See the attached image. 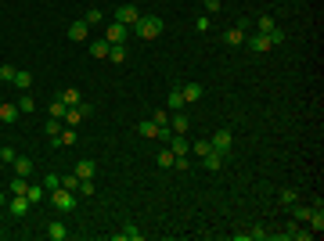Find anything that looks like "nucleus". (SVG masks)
<instances>
[{
  "instance_id": "obj_1",
  "label": "nucleus",
  "mask_w": 324,
  "mask_h": 241,
  "mask_svg": "<svg viewBox=\"0 0 324 241\" xmlns=\"http://www.w3.org/2000/svg\"><path fill=\"white\" fill-rule=\"evenodd\" d=\"M130 32H137L141 40H158V36H162V18H155V15H141V18L130 25Z\"/></svg>"
},
{
  "instance_id": "obj_2",
  "label": "nucleus",
  "mask_w": 324,
  "mask_h": 241,
  "mask_svg": "<svg viewBox=\"0 0 324 241\" xmlns=\"http://www.w3.org/2000/svg\"><path fill=\"white\" fill-rule=\"evenodd\" d=\"M51 205H54L58 213H72V209H76V191L54 187V191H51Z\"/></svg>"
},
{
  "instance_id": "obj_3",
  "label": "nucleus",
  "mask_w": 324,
  "mask_h": 241,
  "mask_svg": "<svg viewBox=\"0 0 324 241\" xmlns=\"http://www.w3.org/2000/svg\"><path fill=\"white\" fill-rule=\"evenodd\" d=\"M29 209H33L29 194H11V198H8V213H11L15 220H25V216H29Z\"/></svg>"
},
{
  "instance_id": "obj_4",
  "label": "nucleus",
  "mask_w": 324,
  "mask_h": 241,
  "mask_svg": "<svg viewBox=\"0 0 324 241\" xmlns=\"http://www.w3.org/2000/svg\"><path fill=\"white\" fill-rule=\"evenodd\" d=\"M94 108H90V101H79V105H72L69 112H65V119H61V123H69V126H79V123H83V119L90 115Z\"/></svg>"
},
{
  "instance_id": "obj_5",
  "label": "nucleus",
  "mask_w": 324,
  "mask_h": 241,
  "mask_svg": "<svg viewBox=\"0 0 324 241\" xmlns=\"http://www.w3.org/2000/svg\"><path fill=\"white\" fill-rule=\"evenodd\" d=\"M126 36H130V25H123V22H108L105 25V40H108V44H126Z\"/></svg>"
},
{
  "instance_id": "obj_6",
  "label": "nucleus",
  "mask_w": 324,
  "mask_h": 241,
  "mask_svg": "<svg viewBox=\"0 0 324 241\" xmlns=\"http://www.w3.org/2000/svg\"><path fill=\"white\" fill-rule=\"evenodd\" d=\"M245 29H249V22H238L234 29H223V44L227 47H241V44H245V36H249Z\"/></svg>"
},
{
  "instance_id": "obj_7",
  "label": "nucleus",
  "mask_w": 324,
  "mask_h": 241,
  "mask_svg": "<svg viewBox=\"0 0 324 241\" xmlns=\"http://www.w3.org/2000/svg\"><path fill=\"white\" fill-rule=\"evenodd\" d=\"M245 47H249L252 54H267V51H270V36H267V32H252V36H245Z\"/></svg>"
},
{
  "instance_id": "obj_8",
  "label": "nucleus",
  "mask_w": 324,
  "mask_h": 241,
  "mask_svg": "<svg viewBox=\"0 0 324 241\" xmlns=\"http://www.w3.org/2000/svg\"><path fill=\"white\" fill-rule=\"evenodd\" d=\"M209 144H213V151H220V155L227 158V155H231V130H227V126H223V130H216Z\"/></svg>"
},
{
  "instance_id": "obj_9",
  "label": "nucleus",
  "mask_w": 324,
  "mask_h": 241,
  "mask_svg": "<svg viewBox=\"0 0 324 241\" xmlns=\"http://www.w3.org/2000/svg\"><path fill=\"white\" fill-rule=\"evenodd\" d=\"M137 18H141L137 4H123V8H115V22H123V25H134Z\"/></svg>"
},
{
  "instance_id": "obj_10",
  "label": "nucleus",
  "mask_w": 324,
  "mask_h": 241,
  "mask_svg": "<svg viewBox=\"0 0 324 241\" xmlns=\"http://www.w3.org/2000/svg\"><path fill=\"white\" fill-rule=\"evenodd\" d=\"M65 32H69V40H72V44H83V40H87V32H90V25H87L83 18H76Z\"/></svg>"
},
{
  "instance_id": "obj_11",
  "label": "nucleus",
  "mask_w": 324,
  "mask_h": 241,
  "mask_svg": "<svg viewBox=\"0 0 324 241\" xmlns=\"http://www.w3.org/2000/svg\"><path fill=\"white\" fill-rule=\"evenodd\" d=\"M170 151H173L177 158H180V155H191V141H187L184 133H173V137H170Z\"/></svg>"
},
{
  "instance_id": "obj_12",
  "label": "nucleus",
  "mask_w": 324,
  "mask_h": 241,
  "mask_svg": "<svg viewBox=\"0 0 324 241\" xmlns=\"http://www.w3.org/2000/svg\"><path fill=\"white\" fill-rule=\"evenodd\" d=\"M223 162H227V158H223L220 151H209V155H202V166H206L209 173H220V169H223Z\"/></svg>"
},
{
  "instance_id": "obj_13",
  "label": "nucleus",
  "mask_w": 324,
  "mask_h": 241,
  "mask_svg": "<svg viewBox=\"0 0 324 241\" xmlns=\"http://www.w3.org/2000/svg\"><path fill=\"white\" fill-rule=\"evenodd\" d=\"M94 173H98V166L90 162V158H83V162H76V177H79V180H94Z\"/></svg>"
},
{
  "instance_id": "obj_14",
  "label": "nucleus",
  "mask_w": 324,
  "mask_h": 241,
  "mask_svg": "<svg viewBox=\"0 0 324 241\" xmlns=\"http://www.w3.org/2000/svg\"><path fill=\"white\" fill-rule=\"evenodd\" d=\"M22 112H18V105H8V101H0V123H15Z\"/></svg>"
},
{
  "instance_id": "obj_15",
  "label": "nucleus",
  "mask_w": 324,
  "mask_h": 241,
  "mask_svg": "<svg viewBox=\"0 0 324 241\" xmlns=\"http://www.w3.org/2000/svg\"><path fill=\"white\" fill-rule=\"evenodd\" d=\"M141 237H144V234H141L134 223H126L123 230H115V241H141Z\"/></svg>"
},
{
  "instance_id": "obj_16",
  "label": "nucleus",
  "mask_w": 324,
  "mask_h": 241,
  "mask_svg": "<svg viewBox=\"0 0 324 241\" xmlns=\"http://www.w3.org/2000/svg\"><path fill=\"white\" fill-rule=\"evenodd\" d=\"M180 94H184V101H187V105L202 101V87H198V83H184V87H180Z\"/></svg>"
},
{
  "instance_id": "obj_17",
  "label": "nucleus",
  "mask_w": 324,
  "mask_h": 241,
  "mask_svg": "<svg viewBox=\"0 0 324 241\" xmlns=\"http://www.w3.org/2000/svg\"><path fill=\"white\" fill-rule=\"evenodd\" d=\"M47 237H51V241H65V237H69V227L54 220V223H47Z\"/></svg>"
},
{
  "instance_id": "obj_18",
  "label": "nucleus",
  "mask_w": 324,
  "mask_h": 241,
  "mask_svg": "<svg viewBox=\"0 0 324 241\" xmlns=\"http://www.w3.org/2000/svg\"><path fill=\"white\" fill-rule=\"evenodd\" d=\"M170 123H173V126H170L173 133H187V126H191V119H187V115H180V112H173V115H170Z\"/></svg>"
},
{
  "instance_id": "obj_19",
  "label": "nucleus",
  "mask_w": 324,
  "mask_h": 241,
  "mask_svg": "<svg viewBox=\"0 0 324 241\" xmlns=\"http://www.w3.org/2000/svg\"><path fill=\"white\" fill-rule=\"evenodd\" d=\"M108 61L123 65V61H126V44H112V47H108Z\"/></svg>"
},
{
  "instance_id": "obj_20",
  "label": "nucleus",
  "mask_w": 324,
  "mask_h": 241,
  "mask_svg": "<svg viewBox=\"0 0 324 241\" xmlns=\"http://www.w3.org/2000/svg\"><path fill=\"white\" fill-rule=\"evenodd\" d=\"M29 173H33V158L18 155V158H15V177H29Z\"/></svg>"
},
{
  "instance_id": "obj_21",
  "label": "nucleus",
  "mask_w": 324,
  "mask_h": 241,
  "mask_svg": "<svg viewBox=\"0 0 324 241\" xmlns=\"http://www.w3.org/2000/svg\"><path fill=\"white\" fill-rule=\"evenodd\" d=\"M44 133H47V137H51V144H54V141H58V133H61V119H54V115H51L47 123H44Z\"/></svg>"
},
{
  "instance_id": "obj_22",
  "label": "nucleus",
  "mask_w": 324,
  "mask_h": 241,
  "mask_svg": "<svg viewBox=\"0 0 324 241\" xmlns=\"http://www.w3.org/2000/svg\"><path fill=\"white\" fill-rule=\"evenodd\" d=\"M184 105H187V101H184L180 87H173V90H170V112H184Z\"/></svg>"
},
{
  "instance_id": "obj_23",
  "label": "nucleus",
  "mask_w": 324,
  "mask_h": 241,
  "mask_svg": "<svg viewBox=\"0 0 324 241\" xmlns=\"http://www.w3.org/2000/svg\"><path fill=\"white\" fill-rule=\"evenodd\" d=\"M72 144H76V130L69 126V130H61V133H58V141H54V148H72Z\"/></svg>"
},
{
  "instance_id": "obj_24",
  "label": "nucleus",
  "mask_w": 324,
  "mask_h": 241,
  "mask_svg": "<svg viewBox=\"0 0 324 241\" xmlns=\"http://www.w3.org/2000/svg\"><path fill=\"white\" fill-rule=\"evenodd\" d=\"M108 47H112V44L101 36V40H94V44H90V54H94V58H108Z\"/></svg>"
},
{
  "instance_id": "obj_25",
  "label": "nucleus",
  "mask_w": 324,
  "mask_h": 241,
  "mask_svg": "<svg viewBox=\"0 0 324 241\" xmlns=\"http://www.w3.org/2000/svg\"><path fill=\"white\" fill-rule=\"evenodd\" d=\"M15 105H18V112H22V115H33V112H36V101H33L29 94H22V97H18Z\"/></svg>"
},
{
  "instance_id": "obj_26",
  "label": "nucleus",
  "mask_w": 324,
  "mask_h": 241,
  "mask_svg": "<svg viewBox=\"0 0 324 241\" xmlns=\"http://www.w3.org/2000/svg\"><path fill=\"white\" fill-rule=\"evenodd\" d=\"M173 162H177V155H173L170 148H162V151H158V166H162V169H173Z\"/></svg>"
},
{
  "instance_id": "obj_27",
  "label": "nucleus",
  "mask_w": 324,
  "mask_h": 241,
  "mask_svg": "<svg viewBox=\"0 0 324 241\" xmlns=\"http://www.w3.org/2000/svg\"><path fill=\"white\" fill-rule=\"evenodd\" d=\"M137 133H141V137H155V133H158V126L151 123V119H141V123H137Z\"/></svg>"
},
{
  "instance_id": "obj_28",
  "label": "nucleus",
  "mask_w": 324,
  "mask_h": 241,
  "mask_svg": "<svg viewBox=\"0 0 324 241\" xmlns=\"http://www.w3.org/2000/svg\"><path fill=\"white\" fill-rule=\"evenodd\" d=\"M15 158H18V151H15L11 144H4V148H0V162H4V166H15Z\"/></svg>"
},
{
  "instance_id": "obj_29",
  "label": "nucleus",
  "mask_w": 324,
  "mask_h": 241,
  "mask_svg": "<svg viewBox=\"0 0 324 241\" xmlns=\"http://www.w3.org/2000/svg\"><path fill=\"white\" fill-rule=\"evenodd\" d=\"M8 191H11V194H25V191H29V177H15Z\"/></svg>"
},
{
  "instance_id": "obj_30",
  "label": "nucleus",
  "mask_w": 324,
  "mask_h": 241,
  "mask_svg": "<svg viewBox=\"0 0 324 241\" xmlns=\"http://www.w3.org/2000/svg\"><path fill=\"white\" fill-rule=\"evenodd\" d=\"M15 87H18V90H29V87H33V76L18 68V72H15Z\"/></svg>"
},
{
  "instance_id": "obj_31",
  "label": "nucleus",
  "mask_w": 324,
  "mask_h": 241,
  "mask_svg": "<svg viewBox=\"0 0 324 241\" xmlns=\"http://www.w3.org/2000/svg\"><path fill=\"white\" fill-rule=\"evenodd\" d=\"M25 194H29V202L36 205V202H44V194H47V187H44V184H40V187H33V184H29V191H25Z\"/></svg>"
},
{
  "instance_id": "obj_32",
  "label": "nucleus",
  "mask_w": 324,
  "mask_h": 241,
  "mask_svg": "<svg viewBox=\"0 0 324 241\" xmlns=\"http://www.w3.org/2000/svg\"><path fill=\"white\" fill-rule=\"evenodd\" d=\"M61 101H65V105L72 108V105H79L83 97H79V90H76V87H69V90H61Z\"/></svg>"
},
{
  "instance_id": "obj_33",
  "label": "nucleus",
  "mask_w": 324,
  "mask_h": 241,
  "mask_svg": "<svg viewBox=\"0 0 324 241\" xmlns=\"http://www.w3.org/2000/svg\"><path fill=\"white\" fill-rule=\"evenodd\" d=\"M274 25H277V22H274L270 15H260V18H256V32H270Z\"/></svg>"
},
{
  "instance_id": "obj_34",
  "label": "nucleus",
  "mask_w": 324,
  "mask_h": 241,
  "mask_svg": "<svg viewBox=\"0 0 324 241\" xmlns=\"http://www.w3.org/2000/svg\"><path fill=\"white\" fill-rule=\"evenodd\" d=\"M47 112H51L54 119H65V112H69V105H65V101L58 97V101H51V108H47Z\"/></svg>"
},
{
  "instance_id": "obj_35",
  "label": "nucleus",
  "mask_w": 324,
  "mask_h": 241,
  "mask_svg": "<svg viewBox=\"0 0 324 241\" xmlns=\"http://www.w3.org/2000/svg\"><path fill=\"white\" fill-rule=\"evenodd\" d=\"M195 29H198V32H209V29H213V15H198V18H195Z\"/></svg>"
},
{
  "instance_id": "obj_36",
  "label": "nucleus",
  "mask_w": 324,
  "mask_h": 241,
  "mask_svg": "<svg viewBox=\"0 0 324 241\" xmlns=\"http://www.w3.org/2000/svg\"><path fill=\"white\" fill-rule=\"evenodd\" d=\"M15 65H0V83H15Z\"/></svg>"
},
{
  "instance_id": "obj_37",
  "label": "nucleus",
  "mask_w": 324,
  "mask_h": 241,
  "mask_svg": "<svg viewBox=\"0 0 324 241\" xmlns=\"http://www.w3.org/2000/svg\"><path fill=\"white\" fill-rule=\"evenodd\" d=\"M267 36H270V47H281V44H285V29H277V25H274Z\"/></svg>"
},
{
  "instance_id": "obj_38",
  "label": "nucleus",
  "mask_w": 324,
  "mask_h": 241,
  "mask_svg": "<svg viewBox=\"0 0 324 241\" xmlns=\"http://www.w3.org/2000/svg\"><path fill=\"white\" fill-rule=\"evenodd\" d=\"M83 22H87V25H101V22H105V15H101V8H90Z\"/></svg>"
},
{
  "instance_id": "obj_39",
  "label": "nucleus",
  "mask_w": 324,
  "mask_h": 241,
  "mask_svg": "<svg viewBox=\"0 0 324 241\" xmlns=\"http://www.w3.org/2000/svg\"><path fill=\"white\" fill-rule=\"evenodd\" d=\"M191 151L202 158V155H209V151H213V144H209V141H195V144H191Z\"/></svg>"
},
{
  "instance_id": "obj_40",
  "label": "nucleus",
  "mask_w": 324,
  "mask_h": 241,
  "mask_svg": "<svg viewBox=\"0 0 324 241\" xmlns=\"http://www.w3.org/2000/svg\"><path fill=\"white\" fill-rule=\"evenodd\" d=\"M292 209H296V220H310L313 213V205H299V202H292Z\"/></svg>"
},
{
  "instance_id": "obj_41",
  "label": "nucleus",
  "mask_w": 324,
  "mask_h": 241,
  "mask_svg": "<svg viewBox=\"0 0 324 241\" xmlns=\"http://www.w3.org/2000/svg\"><path fill=\"white\" fill-rule=\"evenodd\" d=\"M151 123H155V126H166V123H170V112H162V108L151 112Z\"/></svg>"
},
{
  "instance_id": "obj_42",
  "label": "nucleus",
  "mask_w": 324,
  "mask_h": 241,
  "mask_svg": "<svg viewBox=\"0 0 324 241\" xmlns=\"http://www.w3.org/2000/svg\"><path fill=\"white\" fill-rule=\"evenodd\" d=\"M44 187H47V191L61 187V177H58V173H47V177H44Z\"/></svg>"
},
{
  "instance_id": "obj_43",
  "label": "nucleus",
  "mask_w": 324,
  "mask_h": 241,
  "mask_svg": "<svg viewBox=\"0 0 324 241\" xmlns=\"http://www.w3.org/2000/svg\"><path fill=\"white\" fill-rule=\"evenodd\" d=\"M61 187H69V191H79V177H76V173L61 177Z\"/></svg>"
},
{
  "instance_id": "obj_44",
  "label": "nucleus",
  "mask_w": 324,
  "mask_h": 241,
  "mask_svg": "<svg viewBox=\"0 0 324 241\" xmlns=\"http://www.w3.org/2000/svg\"><path fill=\"white\" fill-rule=\"evenodd\" d=\"M220 8H223V0H206V15H220Z\"/></svg>"
},
{
  "instance_id": "obj_45",
  "label": "nucleus",
  "mask_w": 324,
  "mask_h": 241,
  "mask_svg": "<svg viewBox=\"0 0 324 241\" xmlns=\"http://www.w3.org/2000/svg\"><path fill=\"white\" fill-rule=\"evenodd\" d=\"M170 137H173V130H170V123H166V126H158V133H155V141H166V144H170Z\"/></svg>"
},
{
  "instance_id": "obj_46",
  "label": "nucleus",
  "mask_w": 324,
  "mask_h": 241,
  "mask_svg": "<svg viewBox=\"0 0 324 241\" xmlns=\"http://www.w3.org/2000/svg\"><path fill=\"white\" fill-rule=\"evenodd\" d=\"M281 202L292 205V202H299V198H296V191H281Z\"/></svg>"
},
{
  "instance_id": "obj_47",
  "label": "nucleus",
  "mask_w": 324,
  "mask_h": 241,
  "mask_svg": "<svg viewBox=\"0 0 324 241\" xmlns=\"http://www.w3.org/2000/svg\"><path fill=\"white\" fill-rule=\"evenodd\" d=\"M79 191H83V194L90 198V194H94V184H90V180H79Z\"/></svg>"
},
{
  "instance_id": "obj_48",
  "label": "nucleus",
  "mask_w": 324,
  "mask_h": 241,
  "mask_svg": "<svg viewBox=\"0 0 324 241\" xmlns=\"http://www.w3.org/2000/svg\"><path fill=\"white\" fill-rule=\"evenodd\" d=\"M4 205H8V194H4V191H0V209H4Z\"/></svg>"
},
{
  "instance_id": "obj_49",
  "label": "nucleus",
  "mask_w": 324,
  "mask_h": 241,
  "mask_svg": "<svg viewBox=\"0 0 324 241\" xmlns=\"http://www.w3.org/2000/svg\"><path fill=\"white\" fill-rule=\"evenodd\" d=\"M0 166H4V162H0Z\"/></svg>"
}]
</instances>
